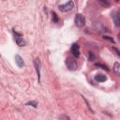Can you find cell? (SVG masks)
Listing matches in <instances>:
<instances>
[{
    "label": "cell",
    "instance_id": "7c38bea8",
    "mask_svg": "<svg viewBox=\"0 0 120 120\" xmlns=\"http://www.w3.org/2000/svg\"><path fill=\"white\" fill-rule=\"evenodd\" d=\"M52 22H58V17H57L55 12H52Z\"/></svg>",
    "mask_w": 120,
    "mask_h": 120
},
{
    "label": "cell",
    "instance_id": "ac0fdd59",
    "mask_svg": "<svg viewBox=\"0 0 120 120\" xmlns=\"http://www.w3.org/2000/svg\"><path fill=\"white\" fill-rule=\"evenodd\" d=\"M93 59H94V55L92 52H90L89 53V60H93Z\"/></svg>",
    "mask_w": 120,
    "mask_h": 120
},
{
    "label": "cell",
    "instance_id": "3957f363",
    "mask_svg": "<svg viewBox=\"0 0 120 120\" xmlns=\"http://www.w3.org/2000/svg\"><path fill=\"white\" fill-rule=\"evenodd\" d=\"M84 22H85L84 17L82 14H77L75 17V24L78 27H82L84 25Z\"/></svg>",
    "mask_w": 120,
    "mask_h": 120
},
{
    "label": "cell",
    "instance_id": "2e32d148",
    "mask_svg": "<svg viewBox=\"0 0 120 120\" xmlns=\"http://www.w3.org/2000/svg\"><path fill=\"white\" fill-rule=\"evenodd\" d=\"M27 105H32V106H34V107H37L38 103H37V102H35V101H32V102H29V103H27Z\"/></svg>",
    "mask_w": 120,
    "mask_h": 120
},
{
    "label": "cell",
    "instance_id": "277c9868",
    "mask_svg": "<svg viewBox=\"0 0 120 120\" xmlns=\"http://www.w3.org/2000/svg\"><path fill=\"white\" fill-rule=\"evenodd\" d=\"M70 52L71 53L75 56V57H79L80 56V46L77 43L72 44L71 48H70Z\"/></svg>",
    "mask_w": 120,
    "mask_h": 120
},
{
    "label": "cell",
    "instance_id": "8992f818",
    "mask_svg": "<svg viewBox=\"0 0 120 120\" xmlns=\"http://www.w3.org/2000/svg\"><path fill=\"white\" fill-rule=\"evenodd\" d=\"M34 64H35V67H36V70H37L38 79H40V61H39V59L36 58L35 61H34Z\"/></svg>",
    "mask_w": 120,
    "mask_h": 120
},
{
    "label": "cell",
    "instance_id": "6da1fadb",
    "mask_svg": "<svg viewBox=\"0 0 120 120\" xmlns=\"http://www.w3.org/2000/svg\"><path fill=\"white\" fill-rule=\"evenodd\" d=\"M58 8H59V10H60V11H62V12H67V11L71 10V9L74 8V3H73V1H68V2H67V3H65V4L60 5Z\"/></svg>",
    "mask_w": 120,
    "mask_h": 120
},
{
    "label": "cell",
    "instance_id": "9c48e42d",
    "mask_svg": "<svg viewBox=\"0 0 120 120\" xmlns=\"http://www.w3.org/2000/svg\"><path fill=\"white\" fill-rule=\"evenodd\" d=\"M15 41H16L17 45H19L20 47H22V46H24V45L26 44L25 40H24L23 38H15Z\"/></svg>",
    "mask_w": 120,
    "mask_h": 120
},
{
    "label": "cell",
    "instance_id": "7a4b0ae2",
    "mask_svg": "<svg viewBox=\"0 0 120 120\" xmlns=\"http://www.w3.org/2000/svg\"><path fill=\"white\" fill-rule=\"evenodd\" d=\"M66 65L68 67V69L70 70H75L77 68V63L75 62V60H73L72 58L70 57H68L67 60H66Z\"/></svg>",
    "mask_w": 120,
    "mask_h": 120
},
{
    "label": "cell",
    "instance_id": "e0dca14e",
    "mask_svg": "<svg viewBox=\"0 0 120 120\" xmlns=\"http://www.w3.org/2000/svg\"><path fill=\"white\" fill-rule=\"evenodd\" d=\"M103 38H105V39H108V40H110V41H111V42H112V43H113V42H114V40H113V39H112V38H110V37H106V36H104V37H103Z\"/></svg>",
    "mask_w": 120,
    "mask_h": 120
},
{
    "label": "cell",
    "instance_id": "30bf717a",
    "mask_svg": "<svg viewBox=\"0 0 120 120\" xmlns=\"http://www.w3.org/2000/svg\"><path fill=\"white\" fill-rule=\"evenodd\" d=\"M113 71L118 75V76H120V64L119 63H114V65H113Z\"/></svg>",
    "mask_w": 120,
    "mask_h": 120
},
{
    "label": "cell",
    "instance_id": "52a82bcc",
    "mask_svg": "<svg viewBox=\"0 0 120 120\" xmlns=\"http://www.w3.org/2000/svg\"><path fill=\"white\" fill-rule=\"evenodd\" d=\"M15 62H16V64H17V66L19 68H22L24 66V62H23L22 58L20 55H18V54L15 55Z\"/></svg>",
    "mask_w": 120,
    "mask_h": 120
},
{
    "label": "cell",
    "instance_id": "9a60e30c",
    "mask_svg": "<svg viewBox=\"0 0 120 120\" xmlns=\"http://www.w3.org/2000/svg\"><path fill=\"white\" fill-rule=\"evenodd\" d=\"M112 49L113 51H115V52H116V54H117L118 56H120V51H119L117 48H115V47H112Z\"/></svg>",
    "mask_w": 120,
    "mask_h": 120
},
{
    "label": "cell",
    "instance_id": "d6986e66",
    "mask_svg": "<svg viewBox=\"0 0 120 120\" xmlns=\"http://www.w3.org/2000/svg\"><path fill=\"white\" fill-rule=\"evenodd\" d=\"M118 39H119V41H120V33L118 34Z\"/></svg>",
    "mask_w": 120,
    "mask_h": 120
},
{
    "label": "cell",
    "instance_id": "5b68a950",
    "mask_svg": "<svg viewBox=\"0 0 120 120\" xmlns=\"http://www.w3.org/2000/svg\"><path fill=\"white\" fill-rule=\"evenodd\" d=\"M112 19H113L114 24L116 26H120V14L118 12H113L112 13Z\"/></svg>",
    "mask_w": 120,
    "mask_h": 120
},
{
    "label": "cell",
    "instance_id": "4fadbf2b",
    "mask_svg": "<svg viewBox=\"0 0 120 120\" xmlns=\"http://www.w3.org/2000/svg\"><path fill=\"white\" fill-rule=\"evenodd\" d=\"M58 120H70V119H69V117H68V116H67V115L63 114V115H60V116H59Z\"/></svg>",
    "mask_w": 120,
    "mask_h": 120
},
{
    "label": "cell",
    "instance_id": "ba28073f",
    "mask_svg": "<svg viewBox=\"0 0 120 120\" xmlns=\"http://www.w3.org/2000/svg\"><path fill=\"white\" fill-rule=\"evenodd\" d=\"M95 80L97 82H105L107 80V77L105 75H103V74H97L95 76Z\"/></svg>",
    "mask_w": 120,
    "mask_h": 120
},
{
    "label": "cell",
    "instance_id": "8fae6325",
    "mask_svg": "<svg viewBox=\"0 0 120 120\" xmlns=\"http://www.w3.org/2000/svg\"><path fill=\"white\" fill-rule=\"evenodd\" d=\"M95 66L96 67H100L101 68H103V69H105V70H109V68L105 66V65H103V64H100V63H97V64H95Z\"/></svg>",
    "mask_w": 120,
    "mask_h": 120
},
{
    "label": "cell",
    "instance_id": "5bb4252c",
    "mask_svg": "<svg viewBox=\"0 0 120 120\" xmlns=\"http://www.w3.org/2000/svg\"><path fill=\"white\" fill-rule=\"evenodd\" d=\"M100 5H102V6H104V7H109L110 6V3L109 2H103V1H99L98 2Z\"/></svg>",
    "mask_w": 120,
    "mask_h": 120
}]
</instances>
